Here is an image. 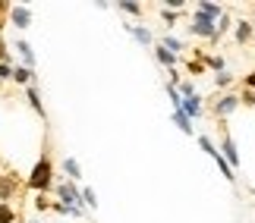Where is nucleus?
Wrapping results in <instances>:
<instances>
[{"label": "nucleus", "instance_id": "nucleus-1", "mask_svg": "<svg viewBox=\"0 0 255 223\" xmlns=\"http://www.w3.org/2000/svg\"><path fill=\"white\" fill-rule=\"evenodd\" d=\"M25 186L32 189L35 195H47V192H54V163H51V157H47V151L38 157V163L32 167Z\"/></svg>", "mask_w": 255, "mask_h": 223}, {"label": "nucleus", "instance_id": "nucleus-2", "mask_svg": "<svg viewBox=\"0 0 255 223\" xmlns=\"http://www.w3.org/2000/svg\"><path fill=\"white\" fill-rule=\"evenodd\" d=\"M189 32H192L195 38H208L211 44H218V22H211V19L199 16L195 9H192V19H189Z\"/></svg>", "mask_w": 255, "mask_h": 223}, {"label": "nucleus", "instance_id": "nucleus-3", "mask_svg": "<svg viewBox=\"0 0 255 223\" xmlns=\"http://www.w3.org/2000/svg\"><path fill=\"white\" fill-rule=\"evenodd\" d=\"M218 151H221V157L230 163V170H233V173H237V167H243L240 148H237V142H233V135H230V132H224V135H221V148H218Z\"/></svg>", "mask_w": 255, "mask_h": 223}, {"label": "nucleus", "instance_id": "nucleus-4", "mask_svg": "<svg viewBox=\"0 0 255 223\" xmlns=\"http://www.w3.org/2000/svg\"><path fill=\"white\" fill-rule=\"evenodd\" d=\"M6 16H9V22H13L19 32H25V28L32 25V9L22 6V3H9V13Z\"/></svg>", "mask_w": 255, "mask_h": 223}, {"label": "nucleus", "instance_id": "nucleus-5", "mask_svg": "<svg viewBox=\"0 0 255 223\" xmlns=\"http://www.w3.org/2000/svg\"><path fill=\"white\" fill-rule=\"evenodd\" d=\"M237 107H240V94L230 91V94H224V98H218V104H214V116H218V120H227Z\"/></svg>", "mask_w": 255, "mask_h": 223}, {"label": "nucleus", "instance_id": "nucleus-6", "mask_svg": "<svg viewBox=\"0 0 255 223\" xmlns=\"http://www.w3.org/2000/svg\"><path fill=\"white\" fill-rule=\"evenodd\" d=\"M195 60H199L205 70H214V73H227V60H224L221 54H205V51H195L192 54Z\"/></svg>", "mask_w": 255, "mask_h": 223}, {"label": "nucleus", "instance_id": "nucleus-7", "mask_svg": "<svg viewBox=\"0 0 255 223\" xmlns=\"http://www.w3.org/2000/svg\"><path fill=\"white\" fill-rule=\"evenodd\" d=\"M180 110H183V116H186V120H199V116H202V94H192V98H183L180 101Z\"/></svg>", "mask_w": 255, "mask_h": 223}, {"label": "nucleus", "instance_id": "nucleus-8", "mask_svg": "<svg viewBox=\"0 0 255 223\" xmlns=\"http://www.w3.org/2000/svg\"><path fill=\"white\" fill-rule=\"evenodd\" d=\"M16 189H19V179L13 176V173L0 176V205H9V198L16 195Z\"/></svg>", "mask_w": 255, "mask_h": 223}, {"label": "nucleus", "instance_id": "nucleus-9", "mask_svg": "<svg viewBox=\"0 0 255 223\" xmlns=\"http://www.w3.org/2000/svg\"><path fill=\"white\" fill-rule=\"evenodd\" d=\"M233 38H237V44H243V47L255 41V28H252L249 19H237V32H233Z\"/></svg>", "mask_w": 255, "mask_h": 223}, {"label": "nucleus", "instance_id": "nucleus-10", "mask_svg": "<svg viewBox=\"0 0 255 223\" xmlns=\"http://www.w3.org/2000/svg\"><path fill=\"white\" fill-rule=\"evenodd\" d=\"M195 13L205 16V19H211V22H218V19L224 16V6L214 3V0H202V3H195Z\"/></svg>", "mask_w": 255, "mask_h": 223}, {"label": "nucleus", "instance_id": "nucleus-11", "mask_svg": "<svg viewBox=\"0 0 255 223\" xmlns=\"http://www.w3.org/2000/svg\"><path fill=\"white\" fill-rule=\"evenodd\" d=\"M16 51H19V60H22L25 70L35 73V51H32V44H28L25 38H16Z\"/></svg>", "mask_w": 255, "mask_h": 223}, {"label": "nucleus", "instance_id": "nucleus-12", "mask_svg": "<svg viewBox=\"0 0 255 223\" xmlns=\"http://www.w3.org/2000/svg\"><path fill=\"white\" fill-rule=\"evenodd\" d=\"M25 98H28V107H32L41 120H47V110H44V104H41V91H38V85H32V88H25Z\"/></svg>", "mask_w": 255, "mask_h": 223}, {"label": "nucleus", "instance_id": "nucleus-13", "mask_svg": "<svg viewBox=\"0 0 255 223\" xmlns=\"http://www.w3.org/2000/svg\"><path fill=\"white\" fill-rule=\"evenodd\" d=\"M9 82L22 85V88H32L38 79H35V73H32V70H25V66H13V79H9Z\"/></svg>", "mask_w": 255, "mask_h": 223}, {"label": "nucleus", "instance_id": "nucleus-14", "mask_svg": "<svg viewBox=\"0 0 255 223\" xmlns=\"http://www.w3.org/2000/svg\"><path fill=\"white\" fill-rule=\"evenodd\" d=\"M154 60H158V66H167V70H176V63H180V57L164 51L161 44H154Z\"/></svg>", "mask_w": 255, "mask_h": 223}, {"label": "nucleus", "instance_id": "nucleus-15", "mask_svg": "<svg viewBox=\"0 0 255 223\" xmlns=\"http://www.w3.org/2000/svg\"><path fill=\"white\" fill-rule=\"evenodd\" d=\"M111 6L123 9L126 16H135V19H142V13H145V6H142V3H135V0H117V3H111Z\"/></svg>", "mask_w": 255, "mask_h": 223}, {"label": "nucleus", "instance_id": "nucleus-16", "mask_svg": "<svg viewBox=\"0 0 255 223\" xmlns=\"http://www.w3.org/2000/svg\"><path fill=\"white\" fill-rule=\"evenodd\" d=\"M60 167H63L66 176H70V182H79L82 179V167H79V160H76V157H63Z\"/></svg>", "mask_w": 255, "mask_h": 223}, {"label": "nucleus", "instance_id": "nucleus-17", "mask_svg": "<svg viewBox=\"0 0 255 223\" xmlns=\"http://www.w3.org/2000/svg\"><path fill=\"white\" fill-rule=\"evenodd\" d=\"M158 44L164 47V51H170V54H183V51H186V44H183V41H180V38H176V35H170V32L164 35Z\"/></svg>", "mask_w": 255, "mask_h": 223}, {"label": "nucleus", "instance_id": "nucleus-18", "mask_svg": "<svg viewBox=\"0 0 255 223\" xmlns=\"http://www.w3.org/2000/svg\"><path fill=\"white\" fill-rule=\"evenodd\" d=\"M129 32H132V38H135V41H139L142 47H151V44H154V35H151L145 25H132Z\"/></svg>", "mask_w": 255, "mask_h": 223}, {"label": "nucleus", "instance_id": "nucleus-19", "mask_svg": "<svg viewBox=\"0 0 255 223\" xmlns=\"http://www.w3.org/2000/svg\"><path fill=\"white\" fill-rule=\"evenodd\" d=\"M170 120L180 126V132H183V135H192V123L183 116V110H173V113H170Z\"/></svg>", "mask_w": 255, "mask_h": 223}, {"label": "nucleus", "instance_id": "nucleus-20", "mask_svg": "<svg viewBox=\"0 0 255 223\" xmlns=\"http://www.w3.org/2000/svg\"><path fill=\"white\" fill-rule=\"evenodd\" d=\"M233 82H237V79H233L230 73H218V75H214V88H221V91H227Z\"/></svg>", "mask_w": 255, "mask_h": 223}, {"label": "nucleus", "instance_id": "nucleus-21", "mask_svg": "<svg viewBox=\"0 0 255 223\" xmlns=\"http://www.w3.org/2000/svg\"><path fill=\"white\" fill-rule=\"evenodd\" d=\"M176 94H180V98H192V94H199L195 91V82H176Z\"/></svg>", "mask_w": 255, "mask_h": 223}, {"label": "nucleus", "instance_id": "nucleus-22", "mask_svg": "<svg viewBox=\"0 0 255 223\" xmlns=\"http://www.w3.org/2000/svg\"><path fill=\"white\" fill-rule=\"evenodd\" d=\"M0 223H16V208L13 205H0Z\"/></svg>", "mask_w": 255, "mask_h": 223}, {"label": "nucleus", "instance_id": "nucleus-23", "mask_svg": "<svg viewBox=\"0 0 255 223\" xmlns=\"http://www.w3.org/2000/svg\"><path fill=\"white\" fill-rule=\"evenodd\" d=\"M82 201H85V208H92V211H98V195H95V192L92 189H82Z\"/></svg>", "mask_w": 255, "mask_h": 223}, {"label": "nucleus", "instance_id": "nucleus-24", "mask_svg": "<svg viewBox=\"0 0 255 223\" xmlns=\"http://www.w3.org/2000/svg\"><path fill=\"white\" fill-rule=\"evenodd\" d=\"M227 28H230V16H227V13H224V16L218 19V41H221V38H224V35H227Z\"/></svg>", "mask_w": 255, "mask_h": 223}, {"label": "nucleus", "instance_id": "nucleus-25", "mask_svg": "<svg viewBox=\"0 0 255 223\" xmlns=\"http://www.w3.org/2000/svg\"><path fill=\"white\" fill-rule=\"evenodd\" d=\"M35 211H51V201H47V195H35Z\"/></svg>", "mask_w": 255, "mask_h": 223}, {"label": "nucleus", "instance_id": "nucleus-26", "mask_svg": "<svg viewBox=\"0 0 255 223\" xmlns=\"http://www.w3.org/2000/svg\"><path fill=\"white\" fill-rule=\"evenodd\" d=\"M243 91H255V70L243 75Z\"/></svg>", "mask_w": 255, "mask_h": 223}, {"label": "nucleus", "instance_id": "nucleus-27", "mask_svg": "<svg viewBox=\"0 0 255 223\" xmlns=\"http://www.w3.org/2000/svg\"><path fill=\"white\" fill-rule=\"evenodd\" d=\"M13 66H16V63H13ZM13 66H9V63H0V79H3V82L13 79Z\"/></svg>", "mask_w": 255, "mask_h": 223}, {"label": "nucleus", "instance_id": "nucleus-28", "mask_svg": "<svg viewBox=\"0 0 255 223\" xmlns=\"http://www.w3.org/2000/svg\"><path fill=\"white\" fill-rule=\"evenodd\" d=\"M13 60H16V57H9V51H6V44L0 41V63H9V66H13Z\"/></svg>", "mask_w": 255, "mask_h": 223}, {"label": "nucleus", "instance_id": "nucleus-29", "mask_svg": "<svg viewBox=\"0 0 255 223\" xmlns=\"http://www.w3.org/2000/svg\"><path fill=\"white\" fill-rule=\"evenodd\" d=\"M186 70H189L192 75H199V73H205V66H202L199 60H189V63H186Z\"/></svg>", "mask_w": 255, "mask_h": 223}, {"label": "nucleus", "instance_id": "nucleus-30", "mask_svg": "<svg viewBox=\"0 0 255 223\" xmlns=\"http://www.w3.org/2000/svg\"><path fill=\"white\" fill-rule=\"evenodd\" d=\"M240 104H249V107H255V91H243V94H240Z\"/></svg>", "mask_w": 255, "mask_h": 223}, {"label": "nucleus", "instance_id": "nucleus-31", "mask_svg": "<svg viewBox=\"0 0 255 223\" xmlns=\"http://www.w3.org/2000/svg\"><path fill=\"white\" fill-rule=\"evenodd\" d=\"M161 19H164L167 25H173V22H176V13H170V9H161Z\"/></svg>", "mask_w": 255, "mask_h": 223}, {"label": "nucleus", "instance_id": "nucleus-32", "mask_svg": "<svg viewBox=\"0 0 255 223\" xmlns=\"http://www.w3.org/2000/svg\"><path fill=\"white\" fill-rule=\"evenodd\" d=\"M9 13V3H6V0H0V28H3V16Z\"/></svg>", "mask_w": 255, "mask_h": 223}, {"label": "nucleus", "instance_id": "nucleus-33", "mask_svg": "<svg viewBox=\"0 0 255 223\" xmlns=\"http://www.w3.org/2000/svg\"><path fill=\"white\" fill-rule=\"evenodd\" d=\"M28 223H44V220H28Z\"/></svg>", "mask_w": 255, "mask_h": 223}]
</instances>
